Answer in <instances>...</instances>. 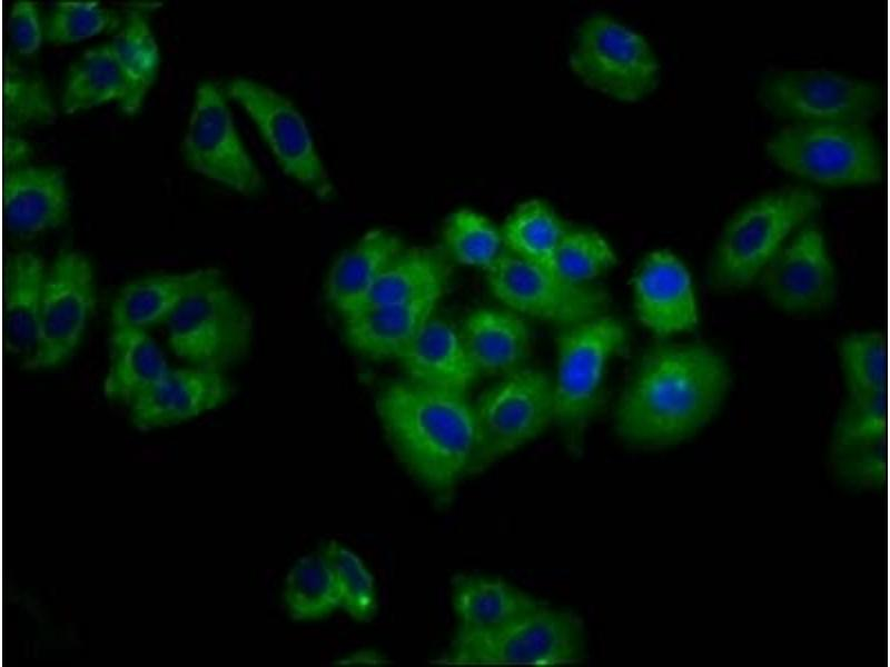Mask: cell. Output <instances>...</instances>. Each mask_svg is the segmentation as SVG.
Listing matches in <instances>:
<instances>
[{"label": "cell", "instance_id": "6da1fadb", "mask_svg": "<svg viewBox=\"0 0 890 667\" xmlns=\"http://www.w3.org/2000/svg\"><path fill=\"white\" fill-rule=\"evenodd\" d=\"M731 385L725 359L704 344H666L640 359L615 410L619 437L636 448H662L705 426Z\"/></svg>", "mask_w": 890, "mask_h": 667}, {"label": "cell", "instance_id": "7a4b0ae2", "mask_svg": "<svg viewBox=\"0 0 890 667\" xmlns=\"http://www.w3.org/2000/svg\"><path fill=\"white\" fill-rule=\"evenodd\" d=\"M375 406L407 472L435 498L446 500L469 475L476 444L474 405L465 394L406 378L386 384Z\"/></svg>", "mask_w": 890, "mask_h": 667}, {"label": "cell", "instance_id": "3957f363", "mask_svg": "<svg viewBox=\"0 0 890 667\" xmlns=\"http://www.w3.org/2000/svg\"><path fill=\"white\" fill-rule=\"evenodd\" d=\"M820 206L818 195L803 186L780 187L751 200L728 220L718 239L708 268L711 286H750Z\"/></svg>", "mask_w": 890, "mask_h": 667}, {"label": "cell", "instance_id": "277c9868", "mask_svg": "<svg viewBox=\"0 0 890 667\" xmlns=\"http://www.w3.org/2000/svg\"><path fill=\"white\" fill-rule=\"evenodd\" d=\"M782 170L825 186L878 183L883 178L879 143L867 123H788L764 141Z\"/></svg>", "mask_w": 890, "mask_h": 667}, {"label": "cell", "instance_id": "5b68a950", "mask_svg": "<svg viewBox=\"0 0 890 667\" xmlns=\"http://www.w3.org/2000/svg\"><path fill=\"white\" fill-rule=\"evenodd\" d=\"M166 325L176 357L218 371L247 356L254 335L249 308L216 268H207Z\"/></svg>", "mask_w": 890, "mask_h": 667}, {"label": "cell", "instance_id": "8992f818", "mask_svg": "<svg viewBox=\"0 0 890 667\" xmlns=\"http://www.w3.org/2000/svg\"><path fill=\"white\" fill-rule=\"evenodd\" d=\"M626 342L624 325L606 315L566 326L556 338L554 422L573 442L597 414L607 362Z\"/></svg>", "mask_w": 890, "mask_h": 667}, {"label": "cell", "instance_id": "52a82bcc", "mask_svg": "<svg viewBox=\"0 0 890 667\" xmlns=\"http://www.w3.org/2000/svg\"><path fill=\"white\" fill-rule=\"evenodd\" d=\"M476 444L469 475L535 439L554 422V385L542 370L521 368L474 404Z\"/></svg>", "mask_w": 890, "mask_h": 667}, {"label": "cell", "instance_id": "ba28073f", "mask_svg": "<svg viewBox=\"0 0 890 667\" xmlns=\"http://www.w3.org/2000/svg\"><path fill=\"white\" fill-rule=\"evenodd\" d=\"M758 99L792 123H867L882 104V90L823 68H770Z\"/></svg>", "mask_w": 890, "mask_h": 667}, {"label": "cell", "instance_id": "9c48e42d", "mask_svg": "<svg viewBox=\"0 0 890 667\" xmlns=\"http://www.w3.org/2000/svg\"><path fill=\"white\" fill-rule=\"evenodd\" d=\"M582 618L547 604L503 629L458 647L438 661L456 666H565L585 660Z\"/></svg>", "mask_w": 890, "mask_h": 667}, {"label": "cell", "instance_id": "30bf717a", "mask_svg": "<svg viewBox=\"0 0 890 667\" xmlns=\"http://www.w3.org/2000/svg\"><path fill=\"white\" fill-rule=\"evenodd\" d=\"M568 60L586 86L622 101L642 99L660 79V64L647 40L604 13L583 21Z\"/></svg>", "mask_w": 890, "mask_h": 667}, {"label": "cell", "instance_id": "8fae6325", "mask_svg": "<svg viewBox=\"0 0 890 667\" xmlns=\"http://www.w3.org/2000/svg\"><path fill=\"white\" fill-rule=\"evenodd\" d=\"M188 167L244 196L261 190L264 177L236 126L227 93L214 80L200 82L180 143Z\"/></svg>", "mask_w": 890, "mask_h": 667}, {"label": "cell", "instance_id": "7c38bea8", "mask_svg": "<svg viewBox=\"0 0 890 667\" xmlns=\"http://www.w3.org/2000/svg\"><path fill=\"white\" fill-rule=\"evenodd\" d=\"M225 91L254 122L281 171L319 199L330 198L332 180L309 126L294 101L265 83L241 76L231 78Z\"/></svg>", "mask_w": 890, "mask_h": 667}, {"label": "cell", "instance_id": "4fadbf2b", "mask_svg": "<svg viewBox=\"0 0 890 667\" xmlns=\"http://www.w3.org/2000/svg\"><path fill=\"white\" fill-rule=\"evenodd\" d=\"M96 302L91 261L81 251L62 249L48 269L36 346L21 369H48L66 361L79 346Z\"/></svg>", "mask_w": 890, "mask_h": 667}, {"label": "cell", "instance_id": "5bb4252c", "mask_svg": "<svg viewBox=\"0 0 890 667\" xmlns=\"http://www.w3.org/2000/svg\"><path fill=\"white\" fill-rule=\"evenodd\" d=\"M486 270L494 296L520 313L571 326L609 309L604 289L565 280L515 255L498 256Z\"/></svg>", "mask_w": 890, "mask_h": 667}, {"label": "cell", "instance_id": "9a60e30c", "mask_svg": "<svg viewBox=\"0 0 890 667\" xmlns=\"http://www.w3.org/2000/svg\"><path fill=\"white\" fill-rule=\"evenodd\" d=\"M758 278L765 298L787 312L821 311L837 298L835 268L824 236L814 225L799 228Z\"/></svg>", "mask_w": 890, "mask_h": 667}, {"label": "cell", "instance_id": "2e32d148", "mask_svg": "<svg viewBox=\"0 0 890 667\" xmlns=\"http://www.w3.org/2000/svg\"><path fill=\"white\" fill-rule=\"evenodd\" d=\"M887 430L886 392L848 397L837 416L830 442V468L838 482L853 489L882 487Z\"/></svg>", "mask_w": 890, "mask_h": 667}, {"label": "cell", "instance_id": "e0dca14e", "mask_svg": "<svg viewBox=\"0 0 890 667\" xmlns=\"http://www.w3.org/2000/svg\"><path fill=\"white\" fill-rule=\"evenodd\" d=\"M639 321L659 336L693 329L699 322L691 275L671 251L649 252L633 277Z\"/></svg>", "mask_w": 890, "mask_h": 667}, {"label": "cell", "instance_id": "ac0fdd59", "mask_svg": "<svg viewBox=\"0 0 890 667\" xmlns=\"http://www.w3.org/2000/svg\"><path fill=\"white\" fill-rule=\"evenodd\" d=\"M233 392L222 371L170 369L129 406L130 420L141 431L180 424L220 407Z\"/></svg>", "mask_w": 890, "mask_h": 667}, {"label": "cell", "instance_id": "d6986e66", "mask_svg": "<svg viewBox=\"0 0 890 667\" xmlns=\"http://www.w3.org/2000/svg\"><path fill=\"white\" fill-rule=\"evenodd\" d=\"M452 604L457 629L451 647H458L503 629L546 603L501 578L459 574L452 579Z\"/></svg>", "mask_w": 890, "mask_h": 667}, {"label": "cell", "instance_id": "ffe728a7", "mask_svg": "<svg viewBox=\"0 0 890 667\" xmlns=\"http://www.w3.org/2000/svg\"><path fill=\"white\" fill-rule=\"evenodd\" d=\"M8 230L31 238L63 225L70 213L65 170L55 165H23L8 171L4 181Z\"/></svg>", "mask_w": 890, "mask_h": 667}, {"label": "cell", "instance_id": "44dd1931", "mask_svg": "<svg viewBox=\"0 0 890 667\" xmlns=\"http://www.w3.org/2000/svg\"><path fill=\"white\" fill-rule=\"evenodd\" d=\"M441 298L364 307L344 318L346 341L369 359H399L432 318Z\"/></svg>", "mask_w": 890, "mask_h": 667}, {"label": "cell", "instance_id": "7402d4cb", "mask_svg": "<svg viewBox=\"0 0 890 667\" xmlns=\"http://www.w3.org/2000/svg\"><path fill=\"white\" fill-rule=\"evenodd\" d=\"M399 360L411 381L458 394L466 395L479 375L461 334L448 322L433 317Z\"/></svg>", "mask_w": 890, "mask_h": 667}, {"label": "cell", "instance_id": "603a6c76", "mask_svg": "<svg viewBox=\"0 0 890 667\" xmlns=\"http://www.w3.org/2000/svg\"><path fill=\"white\" fill-rule=\"evenodd\" d=\"M405 248L392 231L375 228L333 263L325 285L328 303L343 318L358 311L389 262Z\"/></svg>", "mask_w": 890, "mask_h": 667}, {"label": "cell", "instance_id": "cb8c5ba5", "mask_svg": "<svg viewBox=\"0 0 890 667\" xmlns=\"http://www.w3.org/2000/svg\"><path fill=\"white\" fill-rule=\"evenodd\" d=\"M459 334L479 374L507 376L522 368L531 351V331L513 311L476 309Z\"/></svg>", "mask_w": 890, "mask_h": 667}, {"label": "cell", "instance_id": "d4e9b609", "mask_svg": "<svg viewBox=\"0 0 890 667\" xmlns=\"http://www.w3.org/2000/svg\"><path fill=\"white\" fill-rule=\"evenodd\" d=\"M117 100L127 115L136 113L130 78L110 41L86 49L68 68L61 104L65 113Z\"/></svg>", "mask_w": 890, "mask_h": 667}, {"label": "cell", "instance_id": "484cf974", "mask_svg": "<svg viewBox=\"0 0 890 667\" xmlns=\"http://www.w3.org/2000/svg\"><path fill=\"white\" fill-rule=\"evenodd\" d=\"M170 370L155 339L141 329L112 328L103 396L130 406Z\"/></svg>", "mask_w": 890, "mask_h": 667}, {"label": "cell", "instance_id": "4316f807", "mask_svg": "<svg viewBox=\"0 0 890 667\" xmlns=\"http://www.w3.org/2000/svg\"><path fill=\"white\" fill-rule=\"evenodd\" d=\"M44 260L29 250L12 252L7 263L4 332L8 350L22 360L36 346L48 275Z\"/></svg>", "mask_w": 890, "mask_h": 667}, {"label": "cell", "instance_id": "83f0119b", "mask_svg": "<svg viewBox=\"0 0 890 667\" xmlns=\"http://www.w3.org/2000/svg\"><path fill=\"white\" fill-rule=\"evenodd\" d=\"M206 270L152 273L126 282L111 302V327L146 330L166 323Z\"/></svg>", "mask_w": 890, "mask_h": 667}, {"label": "cell", "instance_id": "f1b7e54d", "mask_svg": "<svg viewBox=\"0 0 890 667\" xmlns=\"http://www.w3.org/2000/svg\"><path fill=\"white\" fill-rule=\"evenodd\" d=\"M449 275L451 267L443 251L405 246L385 268L362 308L442 297Z\"/></svg>", "mask_w": 890, "mask_h": 667}, {"label": "cell", "instance_id": "f546056e", "mask_svg": "<svg viewBox=\"0 0 890 667\" xmlns=\"http://www.w3.org/2000/svg\"><path fill=\"white\" fill-rule=\"evenodd\" d=\"M564 233L555 213L538 200L520 205L503 228L504 241L515 256L554 275L555 253Z\"/></svg>", "mask_w": 890, "mask_h": 667}, {"label": "cell", "instance_id": "4dcf8cb0", "mask_svg": "<svg viewBox=\"0 0 890 667\" xmlns=\"http://www.w3.org/2000/svg\"><path fill=\"white\" fill-rule=\"evenodd\" d=\"M283 601L295 620H317L340 608L334 576L320 551L301 557L286 576Z\"/></svg>", "mask_w": 890, "mask_h": 667}, {"label": "cell", "instance_id": "1f68e13d", "mask_svg": "<svg viewBox=\"0 0 890 667\" xmlns=\"http://www.w3.org/2000/svg\"><path fill=\"white\" fill-rule=\"evenodd\" d=\"M109 41L130 78L137 112L158 73L160 53L157 39L145 14L130 9Z\"/></svg>", "mask_w": 890, "mask_h": 667}, {"label": "cell", "instance_id": "d6a6232c", "mask_svg": "<svg viewBox=\"0 0 890 667\" xmlns=\"http://www.w3.org/2000/svg\"><path fill=\"white\" fill-rule=\"evenodd\" d=\"M838 356L849 397L886 392L887 340L881 331L857 332L838 344Z\"/></svg>", "mask_w": 890, "mask_h": 667}, {"label": "cell", "instance_id": "836d02e7", "mask_svg": "<svg viewBox=\"0 0 890 667\" xmlns=\"http://www.w3.org/2000/svg\"><path fill=\"white\" fill-rule=\"evenodd\" d=\"M319 551L324 556L337 586L340 608L357 621H369L376 614L374 579L362 559L335 540Z\"/></svg>", "mask_w": 890, "mask_h": 667}, {"label": "cell", "instance_id": "e575fe53", "mask_svg": "<svg viewBox=\"0 0 890 667\" xmlns=\"http://www.w3.org/2000/svg\"><path fill=\"white\" fill-rule=\"evenodd\" d=\"M446 251L462 265L488 268L498 257L501 235L484 216L459 209L442 227Z\"/></svg>", "mask_w": 890, "mask_h": 667}, {"label": "cell", "instance_id": "d590c367", "mask_svg": "<svg viewBox=\"0 0 890 667\" xmlns=\"http://www.w3.org/2000/svg\"><path fill=\"white\" fill-rule=\"evenodd\" d=\"M3 91L4 116L10 129L51 125L57 120V107L40 76L10 62Z\"/></svg>", "mask_w": 890, "mask_h": 667}, {"label": "cell", "instance_id": "8d00e7d4", "mask_svg": "<svg viewBox=\"0 0 890 667\" xmlns=\"http://www.w3.org/2000/svg\"><path fill=\"white\" fill-rule=\"evenodd\" d=\"M119 16L100 1L63 0L52 3L44 26L48 41L77 42L119 27Z\"/></svg>", "mask_w": 890, "mask_h": 667}, {"label": "cell", "instance_id": "74e56055", "mask_svg": "<svg viewBox=\"0 0 890 667\" xmlns=\"http://www.w3.org/2000/svg\"><path fill=\"white\" fill-rule=\"evenodd\" d=\"M616 255L597 232H565L555 253V271L565 280L584 283L614 266Z\"/></svg>", "mask_w": 890, "mask_h": 667}, {"label": "cell", "instance_id": "f35d334b", "mask_svg": "<svg viewBox=\"0 0 890 667\" xmlns=\"http://www.w3.org/2000/svg\"><path fill=\"white\" fill-rule=\"evenodd\" d=\"M8 33L18 53L29 56L40 48L44 27L38 3L31 0L12 2L8 17Z\"/></svg>", "mask_w": 890, "mask_h": 667}, {"label": "cell", "instance_id": "ab89813d", "mask_svg": "<svg viewBox=\"0 0 890 667\" xmlns=\"http://www.w3.org/2000/svg\"><path fill=\"white\" fill-rule=\"evenodd\" d=\"M32 155L31 145L19 136H9L7 146V159L10 169L28 163Z\"/></svg>", "mask_w": 890, "mask_h": 667}]
</instances>
